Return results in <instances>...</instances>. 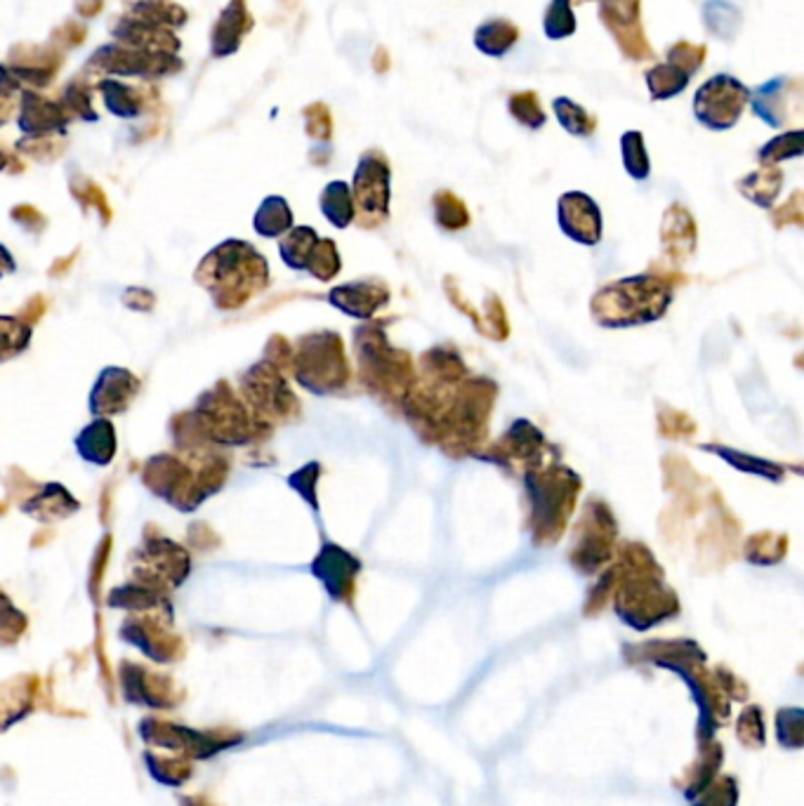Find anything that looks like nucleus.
<instances>
[{
	"instance_id": "obj_1",
	"label": "nucleus",
	"mask_w": 804,
	"mask_h": 806,
	"mask_svg": "<svg viewBox=\"0 0 804 806\" xmlns=\"http://www.w3.org/2000/svg\"><path fill=\"white\" fill-rule=\"evenodd\" d=\"M269 267L262 255L244 241H227L201 262L196 279L212 292L220 307L244 305L252 292L267 286Z\"/></svg>"
},
{
	"instance_id": "obj_2",
	"label": "nucleus",
	"mask_w": 804,
	"mask_h": 806,
	"mask_svg": "<svg viewBox=\"0 0 804 806\" xmlns=\"http://www.w3.org/2000/svg\"><path fill=\"white\" fill-rule=\"evenodd\" d=\"M673 302V288L656 277L623 279L593 298V319L604 328H631L658 321Z\"/></svg>"
},
{
	"instance_id": "obj_3",
	"label": "nucleus",
	"mask_w": 804,
	"mask_h": 806,
	"mask_svg": "<svg viewBox=\"0 0 804 806\" xmlns=\"http://www.w3.org/2000/svg\"><path fill=\"white\" fill-rule=\"evenodd\" d=\"M526 488L534 505L536 545H550L564 534L566 521L574 515L580 479L572 469L559 465L534 467L526 471Z\"/></svg>"
},
{
	"instance_id": "obj_4",
	"label": "nucleus",
	"mask_w": 804,
	"mask_h": 806,
	"mask_svg": "<svg viewBox=\"0 0 804 806\" xmlns=\"http://www.w3.org/2000/svg\"><path fill=\"white\" fill-rule=\"evenodd\" d=\"M357 354L361 378L373 395H389L391 399L408 395L414 385V368L410 357L401 349H395L380 326H364L357 330Z\"/></svg>"
},
{
	"instance_id": "obj_5",
	"label": "nucleus",
	"mask_w": 804,
	"mask_h": 806,
	"mask_svg": "<svg viewBox=\"0 0 804 806\" xmlns=\"http://www.w3.org/2000/svg\"><path fill=\"white\" fill-rule=\"evenodd\" d=\"M298 382L314 391V395H332L347 387L351 370L345 357V345L338 332H314L300 340V347L292 359Z\"/></svg>"
},
{
	"instance_id": "obj_6",
	"label": "nucleus",
	"mask_w": 804,
	"mask_h": 806,
	"mask_svg": "<svg viewBox=\"0 0 804 806\" xmlns=\"http://www.w3.org/2000/svg\"><path fill=\"white\" fill-rule=\"evenodd\" d=\"M751 102V90L732 73H717L694 94L696 121L715 132L732 130Z\"/></svg>"
},
{
	"instance_id": "obj_7",
	"label": "nucleus",
	"mask_w": 804,
	"mask_h": 806,
	"mask_svg": "<svg viewBox=\"0 0 804 806\" xmlns=\"http://www.w3.org/2000/svg\"><path fill=\"white\" fill-rule=\"evenodd\" d=\"M351 199H355V215H359L361 227H378L387 220L391 168L380 149H368L361 153L355 185H351Z\"/></svg>"
},
{
	"instance_id": "obj_8",
	"label": "nucleus",
	"mask_w": 804,
	"mask_h": 806,
	"mask_svg": "<svg viewBox=\"0 0 804 806\" xmlns=\"http://www.w3.org/2000/svg\"><path fill=\"white\" fill-rule=\"evenodd\" d=\"M618 536V526L612 519L609 507L604 502L590 500L585 505L583 519L576 528V540L572 549V559L585 571H595L614 555V543Z\"/></svg>"
},
{
	"instance_id": "obj_9",
	"label": "nucleus",
	"mask_w": 804,
	"mask_h": 806,
	"mask_svg": "<svg viewBox=\"0 0 804 806\" xmlns=\"http://www.w3.org/2000/svg\"><path fill=\"white\" fill-rule=\"evenodd\" d=\"M599 22L612 33L621 54L631 62L654 59L642 22V0H599Z\"/></svg>"
},
{
	"instance_id": "obj_10",
	"label": "nucleus",
	"mask_w": 804,
	"mask_h": 806,
	"mask_svg": "<svg viewBox=\"0 0 804 806\" xmlns=\"http://www.w3.org/2000/svg\"><path fill=\"white\" fill-rule=\"evenodd\" d=\"M132 559L137 564V585L159 589V593L166 587H178L189 574L187 553L166 538L147 540Z\"/></svg>"
},
{
	"instance_id": "obj_11",
	"label": "nucleus",
	"mask_w": 804,
	"mask_h": 806,
	"mask_svg": "<svg viewBox=\"0 0 804 806\" xmlns=\"http://www.w3.org/2000/svg\"><path fill=\"white\" fill-rule=\"evenodd\" d=\"M201 425L206 435L220 444H246L250 439V418L241 401L234 399L227 387L208 391L199 401Z\"/></svg>"
},
{
	"instance_id": "obj_12",
	"label": "nucleus",
	"mask_w": 804,
	"mask_h": 806,
	"mask_svg": "<svg viewBox=\"0 0 804 806\" xmlns=\"http://www.w3.org/2000/svg\"><path fill=\"white\" fill-rule=\"evenodd\" d=\"M244 391L252 408L265 418L284 420L292 410H298V399L288 389L279 366L255 364L244 378Z\"/></svg>"
},
{
	"instance_id": "obj_13",
	"label": "nucleus",
	"mask_w": 804,
	"mask_h": 806,
	"mask_svg": "<svg viewBox=\"0 0 804 806\" xmlns=\"http://www.w3.org/2000/svg\"><path fill=\"white\" fill-rule=\"evenodd\" d=\"M145 481L151 490L163 496L170 505L182 509V513H191L206 498V490L199 481H193L191 471L182 462L166 456L151 458L145 471Z\"/></svg>"
},
{
	"instance_id": "obj_14",
	"label": "nucleus",
	"mask_w": 804,
	"mask_h": 806,
	"mask_svg": "<svg viewBox=\"0 0 804 806\" xmlns=\"http://www.w3.org/2000/svg\"><path fill=\"white\" fill-rule=\"evenodd\" d=\"M751 107L770 128H786L802 111V81L793 76H776L751 92Z\"/></svg>"
},
{
	"instance_id": "obj_15",
	"label": "nucleus",
	"mask_w": 804,
	"mask_h": 806,
	"mask_svg": "<svg viewBox=\"0 0 804 806\" xmlns=\"http://www.w3.org/2000/svg\"><path fill=\"white\" fill-rule=\"evenodd\" d=\"M557 220L572 241L597 246L602 241V210L583 191H568L557 203Z\"/></svg>"
},
{
	"instance_id": "obj_16",
	"label": "nucleus",
	"mask_w": 804,
	"mask_h": 806,
	"mask_svg": "<svg viewBox=\"0 0 804 806\" xmlns=\"http://www.w3.org/2000/svg\"><path fill=\"white\" fill-rule=\"evenodd\" d=\"M359 568H361V561L355 555H349L347 549H343L340 545H332V543H326L321 547V553L317 555V559H314V564H311L314 576H317L328 587L330 597H336V599L351 595Z\"/></svg>"
},
{
	"instance_id": "obj_17",
	"label": "nucleus",
	"mask_w": 804,
	"mask_h": 806,
	"mask_svg": "<svg viewBox=\"0 0 804 806\" xmlns=\"http://www.w3.org/2000/svg\"><path fill=\"white\" fill-rule=\"evenodd\" d=\"M328 300L347 317L370 319L373 314L389 302V288L380 279H361L332 288L328 292Z\"/></svg>"
},
{
	"instance_id": "obj_18",
	"label": "nucleus",
	"mask_w": 804,
	"mask_h": 806,
	"mask_svg": "<svg viewBox=\"0 0 804 806\" xmlns=\"http://www.w3.org/2000/svg\"><path fill=\"white\" fill-rule=\"evenodd\" d=\"M140 389V380H137L130 370L126 368H105L100 380H97L92 397H90V410L95 416H113V412H123L132 397Z\"/></svg>"
},
{
	"instance_id": "obj_19",
	"label": "nucleus",
	"mask_w": 804,
	"mask_h": 806,
	"mask_svg": "<svg viewBox=\"0 0 804 806\" xmlns=\"http://www.w3.org/2000/svg\"><path fill=\"white\" fill-rule=\"evenodd\" d=\"M543 446L545 437L540 431L528 420H517L500 444L488 450L486 458H492V462H524L534 469L538 467V458H543Z\"/></svg>"
},
{
	"instance_id": "obj_20",
	"label": "nucleus",
	"mask_w": 804,
	"mask_h": 806,
	"mask_svg": "<svg viewBox=\"0 0 804 806\" xmlns=\"http://www.w3.org/2000/svg\"><path fill=\"white\" fill-rule=\"evenodd\" d=\"M76 448L83 460L92 465H109L116 456V429L107 418L90 422L76 439Z\"/></svg>"
},
{
	"instance_id": "obj_21",
	"label": "nucleus",
	"mask_w": 804,
	"mask_h": 806,
	"mask_svg": "<svg viewBox=\"0 0 804 806\" xmlns=\"http://www.w3.org/2000/svg\"><path fill=\"white\" fill-rule=\"evenodd\" d=\"M519 27L507 17H494L482 22L475 31V48L486 57H503L519 41Z\"/></svg>"
},
{
	"instance_id": "obj_22",
	"label": "nucleus",
	"mask_w": 804,
	"mask_h": 806,
	"mask_svg": "<svg viewBox=\"0 0 804 806\" xmlns=\"http://www.w3.org/2000/svg\"><path fill=\"white\" fill-rule=\"evenodd\" d=\"M736 187L755 206L772 208L783 189V172L776 166H762L760 170L741 177Z\"/></svg>"
},
{
	"instance_id": "obj_23",
	"label": "nucleus",
	"mask_w": 804,
	"mask_h": 806,
	"mask_svg": "<svg viewBox=\"0 0 804 806\" xmlns=\"http://www.w3.org/2000/svg\"><path fill=\"white\" fill-rule=\"evenodd\" d=\"M252 27V19L246 10L244 0H231V6L225 10L218 31H215V52L229 54L237 50L244 41V36Z\"/></svg>"
},
{
	"instance_id": "obj_24",
	"label": "nucleus",
	"mask_w": 804,
	"mask_h": 806,
	"mask_svg": "<svg viewBox=\"0 0 804 806\" xmlns=\"http://www.w3.org/2000/svg\"><path fill=\"white\" fill-rule=\"evenodd\" d=\"M78 507H81V505H78L69 490L64 486H60V484H48L43 488L41 496H36L27 505H22V509L27 515H33L36 519H43V521L64 519V517L73 515Z\"/></svg>"
},
{
	"instance_id": "obj_25",
	"label": "nucleus",
	"mask_w": 804,
	"mask_h": 806,
	"mask_svg": "<svg viewBox=\"0 0 804 806\" xmlns=\"http://www.w3.org/2000/svg\"><path fill=\"white\" fill-rule=\"evenodd\" d=\"M644 81H646V88H649L652 100L665 102V100H673V97L682 94L686 88H689L692 76H686L682 69H677L671 62H663L646 71Z\"/></svg>"
},
{
	"instance_id": "obj_26",
	"label": "nucleus",
	"mask_w": 804,
	"mask_h": 806,
	"mask_svg": "<svg viewBox=\"0 0 804 806\" xmlns=\"http://www.w3.org/2000/svg\"><path fill=\"white\" fill-rule=\"evenodd\" d=\"M703 24L719 41H734L741 31L743 14L729 0H708L703 6Z\"/></svg>"
},
{
	"instance_id": "obj_27",
	"label": "nucleus",
	"mask_w": 804,
	"mask_h": 806,
	"mask_svg": "<svg viewBox=\"0 0 804 806\" xmlns=\"http://www.w3.org/2000/svg\"><path fill=\"white\" fill-rule=\"evenodd\" d=\"M321 212L326 215V220L338 229H345L355 222L357 215H355V199H351V187L340 180L330 182L321 193Z\"/></svg>"
},
{
	"instance_id": "obj_28",
	"label": "nucleus",
	"mask_w": 804,
	"mask_h": 806,
	"mask_svg": "<svg viewBox=\"0 0 804 806\" xmlns=\"http://www.w3.org/2000/svg\"><path fill=\"white\" fill-rule=\"evenodd\" d=\"M290 227H292V212L286 199H281V196H269V199L260 206L258 215H255V231L274 239V236L290 231Z\"/></svg>"
},
{
	"instance_id": "obj_29",
	"label": "nucleus",
	"mask_w": 804,
	"mask_h": 806,
	"mask_svg": "<svg viewBox=\"0 0 804 806\" xmlns=\"http://www.w3.org/2000/svg\"><path fill=\"white\" fill-rule=\"evenodd\" d=\"M553 109H555V116L559 126L574 137H590L595 135L597 130V118L587 111L585 107L576 105L574 100H568V97H557V100L553 102Z\"/></svg>"
},
{
	"instance_id": "obj_30",
	"label": "nucleus",
	"mask_w": 804,
	"mask_h": 806,
	"mask_svg": "<svg viewBox=\"0 0 804 806\" xmlns=\"http://www.w3.org/2000/svg\"><path fill=\"white\" fill-rule=\"evenodd\" d=\"M27 132H50V130H60L62 128V113L60 107H52L46 100H38L33 94L24 97V109H22V121Z\"/></svg>"
},
{
	"instance_id": "obj_31",
	"label": "nucleus",
	"mask_w": 804,
	"mask_h": 806,
	"mask_svg": "<svg viewBox=\"0 0 804 806\" xmlns=\"http://www.w3.org/2000/svg\"><path fill=\"white\" fill-rule=\"evenodd\" d=\"M507 111L515 121L528 130H540L547 123V113L540 105V97L534 90L513 92L507 97Z\"/></svg>"
},
{
	"instance_id": "obj_32",
	"label": "nucleus",
	"mask_w": 804,
	"mask_h": 806,
	"mask_svg": "<svg viewBox=\"0 0 804 806\" xmlns=\"http://www.w3.org/2000/svg\"><path fill=\"white\" fill-rule=\"evenodd\" d=\"M319 241V233L311 227L290 229L281 241V258L290 269H305L309 255Z\"/></svg>"
},
{
	"instance_id": "obj_33",
	"label": "nucleus",
	"mask_w": 804,
	"mask_h": 806,
	"mask_svg": "<svg viewBox=\"0 0 804 806\" xmlns=\"http://www.w3.org/2000/svg\"><path fill=\"white\" fill-rule=\"evenodd\" d=\"M621 153H623V166L633 180H646V177H649L652 161L644 147V135L639 130H627L621 137Z\"/></svg>"
},
{
	"instance_id": "obj_34",
	"label": "nucleus",
	"mask_w": 804,
	"mask_h": 806,
	"mask_svg": "<svg viewBox=\"0 0 804 806\" xmlns=\"http://www.w3.org/2000/svg\"><path fill=\"white\" fill-rule=\"evenodd\" d=\"M576 14L572 0H550V6L543 17V31L550 41H564V38L576 33Z\"/></svg>"
},
{
	"instance_id": "obj_35",
	"label": "nucleus",
	"mask_w": 804,
	"mask_h": 806,
	"mask_svg": "<svg viewBox=\"0 0 804 806\" xmlns=\"http://www.w3.org/2000/svg\"><path fill=\"white\" fill-rule=\"evenodd\" d=\"M802 142H804V132L802 130H791L776 135L774 140H770L757 151V159L762 166H776L781 161L788 159H797L802 153Z\"/></svg>"
},
{
	"instance_id": "obj_36",
	"label": "nucleus",
	"mask_w": 804,
	"mask_h": 806,
	"mask_svg": "<svg viewBox=\"0 0 804 806\" xmlns=\"http://www.w3.org/2000/svg\"><path fill=\"white\" fill-rule=\"evenodd\" d=\"M663 241L665 243L673 241V248H677L679 243H684L686 248H694V241H696L694 218L682 206H673V208H668V212H665Z\"/></svg>"
},
{
	"instance_id": "obj_37",
	"label": "nucleus",
	"mask_w": 804,
	"mask_h": 806,
	"mask_svg": "<svg viewBox=\"0 0 804 806\" xmlns=\"http://www.w3.org/2000/svg\"><path fill=\"white\" fill-rule=\"evenodd\" d=\"M340 255H338V246L336 241L330 239H319L317 246H314L309 260H307V271L311 277H317L319 281H330L336 273H340Z\"/></svg>"
},
{
	"instance_id": "obj_38",
	"label": "nucleus",
	"mask_w": 804,
	"mask_h": 806,
	"mask_svg": "<svg viewBox=\"0 0 804 806\" xmlns=\"http://www.w3.org/2000/svg\"><path fill=\"white\" fill-rule=\"evenodd\" d=\"M435 215L439 227L448 231H458L469 225L467 206L458 199L454 191H437L435 193Z\"/></svg>"
},
{
	"instance_id": "obj_39",
	"label": "nucleus",
	"mask_w": 804,
	"mask_h": 806,
	"mask_svg": "<svg viewBox=\"0 0 804 806\" xmlns=\"http://www.w3.org/2000/svg\"><path fill=\"white\" fill-rule=\"evenodd\" d=\"M788 549V540L774 534H755L751 543L745 545V557L753 564H776L783 559Z\"/></svg>"
},
{
	"instance_id": "obj_40",
	"label": "nucleus",
	"mask_w": 804,
	"mask_h": 806,
	"mask_svg": "<svg viewBox=\"0 0 804 806\" xmlns=\"http://www.w3.org/2000/svg\"><path fill=\"white\" fill-rule=\"evenodd\" d=\"M665 62L675 64L677 69H682L686 76H696L701 71V67L705 64V57H708V48L701 43H692V41H677L675 46L668 48L665 52Z\"/></svg>"
},
{
	"instance_id": "obj_41",
	"label": "nucleus",
	"mask_w": 804,
	"mask_h": 806,
	"mask_svg": "<svg viewBox=\"0 0 804 806\" xmlns=\"http://www.w3.org/2000/svg\"><path fill=\"white\" fill-rule=\"evenodd\" d=\"M29 340L31 330L24 324L10 317H0V361L12 359L19 351H24Z\"/></svg>"
},
{
	"instance_id": "obj_42",
	"label": "nucleus",
	"mask_w": 804,
	"mask_h": 806,
	"mask_svg": "<svg viewBox=\"0 0 804 806\" xmlns=\"http://www.w3.org/2000/svg\"><path fill=\"white\" fill-rule=\"evenodd\" d=\"M705 450H713V454H719L722 458H727V462L741 467V469H748L753 471V475H762V477H772L774 481H778L781 477V467L776 465H770L764 460H757V458H748L743 454H736V450H727V448H719V446H705Z\"/></svg>"
},
{
	"instance_id": "obj_43",
	"label": "nucleus",
	"mask_w": 804,
	"mask_h": 806,
	"mask_svg": "<svg viewBox=\"0 0 804 806\" xmlns=\"http://www.w3.org/2000/svg\"><path fill=\"white\" fill-rule=\"evenodd\" d=\"M307 135L319 142H328L332 137V116L324 102H314L305 109Z\"/></svg>"
},
{
	"instance_id": "obj_44",
	"label": "nucleus",
	"mask_w": 804,
	"mask_h": 806,
	"mask_svg": "<svg viewBox=\"0 0 804 806\" xmlns=\"http://www.w3.org/2000/svg\"><path fill=\"white\" fill-rule=\"evenodd\" d=\"M319 471H321V465L319 462H309L305 465L302 469H298L296 475H290L288 484L298 490V494L314 507L319 509V502H317V484H319Z\"/></svg>"
},
{
	"instance_id": "obj_45",
	"label": "nucleus",
	"mask_w": 804,
	"mask_h": 806,
	"mask_svg": "<svg viewBox=\"0 0 804 806\" xmlns=\"http://www.w3.org/2000/svg\"><path fill=\"white\" fill-rule=\"evenodd\" d=\"M24 627H27L24 616L17 611L8 597L0 595V644L17 641V637L24 633Z\"/></svg>"
},
{
	"instance_id": "obj_46",
	"label": "nucleus",
	"mask_w": 804,
	"mask_h": 806,
	"mask_svg": "<svg viewBox=\"0 0 804 806\" xmlns=\"http://www.w3.org/2000/svg\"><path fill=\"white\" fill-rule=\"evenodd\" d=\"M370 67H373V71H376V73H387L389 69H391V54H389V50L387 48H378L376 50V54H373L370 57Z\"/></svg>"
},
{
	"instance_id": "obj_47",
	"label": "nucleus",
	"mask_w": 804,
	"mask_h": 806,
	"mask_svg": "<svg viewBox=\"0 0 804 806\" xmlns=\"http://www.w3.org/2000/svg\"><path fill=\"white\" fill-rule=\"evenodd\" d=\"M10 271H14V260L10 258L8 248L0 246V277H3V273H10Z\"/></svg>"
},
{
	"instance_id": "obj_48",
	"label": "nucleus",
	"mask_w": 804,
	"mask_h": 806,
	"mask_svg": "<svg viewBox=\"0 0 804 806\" xmlns=\"http://www.w3.org/2000/svg\"><path fill=\"white\" fill-rule=\"evenodd\" d=\"M572 3H590V0H572Z\"/></svg>"
},
{
	"instance_id": "obj_49",
	"label": "nucleus",
	"mask_w": 804,
	"mask_h": 806,
	"mask_svg": "<svg viewBox=\"0 0 804 806\" xmlns=\"http://www.w3.org/2000/svg\"><path fill=\"white\" fill-rule=\"evenodd\" d=\"M3 163H6V159H3V156H0V168H3Z\"/></svg>"
}]
</instances>
